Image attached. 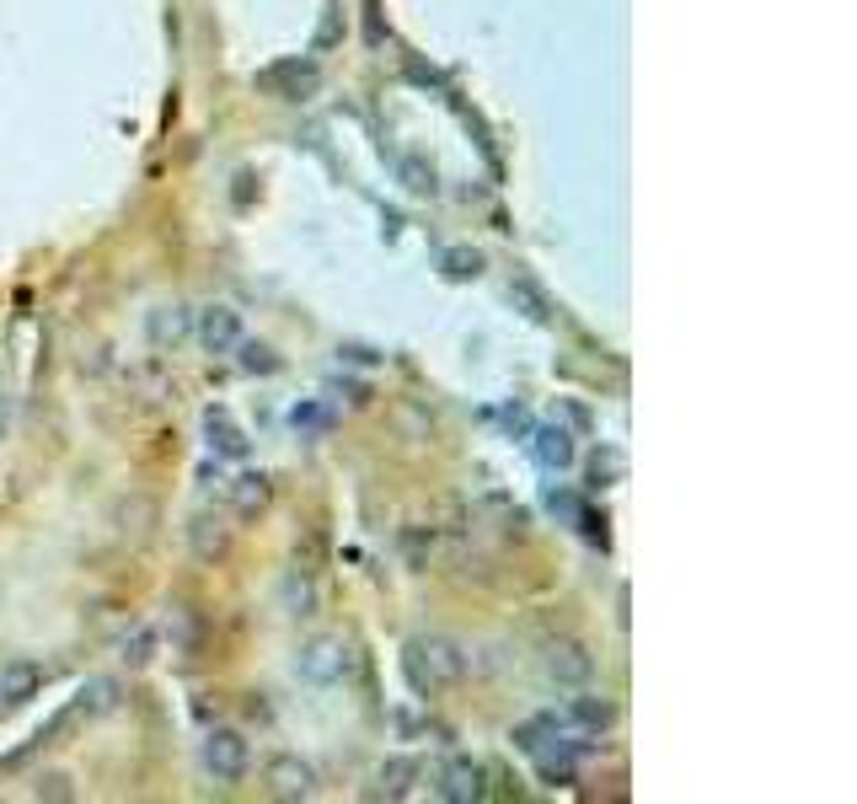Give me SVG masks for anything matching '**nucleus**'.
<instances>
[{
  "mask_svg": "<svg viewBox=\"0 0 857 804\" xmlns=\"http://www.w3.org/2000/svg\"><path fill=\"white\" fill-rule=\"evenodd\" d=\"M514 745H520L547 778H563L596 740H590L585 729H574L563 714H541V718H525V724L514 729Z\"/></svg>",
  "mask_w": 857,
  "mask_h": 804,
  "instance_id": "nucleus-1",
  "label": "nucleus"
},
{
  "mask_svg": "<svg viewBox=\"0 0 857 804\" xmlns=\"http://www.w3.org/2000/svg\"><path fill=\"white\" fill-rule=\"evenodd\" d=\"M408 671H413V681L419 687H439V681H450L456 671H461V654L450 649V643H413V654H408Z\"/></svg>",
  "mask_w": 857,
  "mask_h": 804,
  "instance_id": "nucleus-2",
  "label": "nucleus"
},
{
  "mask_svg": "<svg viewBox=\"0 0 857 804\" xmlns=\"http://www.w3.org/2000/svg\"><path fill=\"white\" fill-rule=\"evenodd\" d=\"M204 762H209V773H215V778H242V767H247V740H242V735H231V729H220V735H209Z\"/></svg>",
  "mask_w": 857,
  "mask_h": 804,
  "instance_id": "nucleus-3",
  "label": "nucleus"
},
{
  "mask_svg": "<svg viewBox=\"0 0 857 804\" xmlns=\"http://www.w3.org/2000/svg\"><path fill=\"white\" fill-rule=\"evenodd\" d=\"M488 767H477V762H450L445 773H439V794L445 800H488Z\"/></svg>",
  "mask_w": 857,
  "mask_h": 804,
  "instance_id": "nucleus-4",
  "label": "nucleus"
},
{
  "mask_svg": "<svg viewBox=\"0 0 857 804\" xmlns=\"http://www.w3.org/2000/svg\"><path fill=\"white\" fill-rule=\"evenodd\" d=\"M199 339H204V349H215V355L236 349V344H242V322H236V311L209 306V311L199 317Z\"/></svg>",
  "mask_w": 857,
  "mask_h": 804,
  "instance_id": "nucleus-5",
  "label": "nucleus"
},
{
  "mask_svg": "<svg viewBox=\"0 0 857 804\" xmlns=\"http://www.w3.org/2000/svg\"><path fill=\"white\" fill-rule=\"evenodd\" d=\"M300 665H306L311 681H333V676L348 671V649H343L338 638H322V643H311V649L300 654Z\"/></svg>",
  "mask_w": 857,
  "mask_h": 804,
  "instance_id": "nucleus-6",
  "label": "nucleus"
},
{
  "mask_svg": "<svg viewBox=\"0 0 857 804\" xmlns=\"http://www.w3.org/2000/svg\"><path fill=\"white\" fill-rule=\"evenodd\" d=\"M38 692V665L33 660H11L5 671H0V698L5 703H22V698H33Z\"/></svg>",
  "mask_w": 857,
  "mask_h": 804,
  "instance_id": "nucleus-7",
  "label": "nucleus"
},
{
  "mask_svg": "<svg viewBox=\"0 0 857 804\" xmlns=\"http://www.w3.org/2000/svg\"><path fill=\"white\" fill-rule=\"evenodd\" d=\"M547 665H552V676H563V681H585V676H590V660H585L574 643L552 649V660H547Z\"/></svg>",
  "mask_w": 857,
  "mask_h": 804,
  "instance_id": "nucleus-8",
  "label": "nucleus"
},
{
  "mask_svg": "<svg viewBox=\"0 0 857 804\" xmlns=\"http://www.w3.org/2000/svg\"><path fill=\"white\" fill-rule=\"evenodd\" d=\"M209 441H215V450H220V456H242V450H247L242 430H236L226 413H209Z\"/></svg>",
  "mask_w": 857,
  "mask_h": 804,
  "instance_id": "nucleus-9",
  "label": "nucleus"
},
{
  "mask_svg": "<svg viewBox=\"0 0 857 804\" xmlns=\"http://www.w3.org/2000/svg\"><path fill=\"white\" fill-rule=\"evenodd\" d=\"M536 456H541L547 467H568V461H574V446H568L563 430H541V435H536Z\"/></svg>",
  "mask_w": 857,
  "mask_h": 804,
  "instance_id": "nucleus-10",
  "label": "nucleus"
},
{
  "mask_svg": "<svg viewBox=\"0 0 857 804\" xmlns=\"http://www.w3.org/2000/svg\"><path fill=\"white\" fill-rule=\"evenodd\" d=\"M273 778H279V794H290V800H295V794H300V800L311 794V767L284 762V767H273Z\"/></svg>",
  "mask_w": 857,
  "mask_h": 804,
  "instance_id": "nucleus-11",
  "label": "nucleus"
},
{
  "mask_svg": "<svg viewBox=\"0 0 857 804\" xmlns=\"http://www.w3.org/2000/svg\"><path fill=\"white\" fill-rule=\"evenodd\" d=\"M263 499H268V483H263V477H242V483L231 488V505H236L242 515H247V510H257Z\"/></svg>",
  "mask_w": 857,
  "mask_h": 804,
  "instance_id": "nucleus-12",
  "label": "nucleus"
},
{
  "mask_svg": "<svg viewBox=\"0 0 857 804\" xmlns=\"http://www.w3.org/2000/svg\"><path fill=\"white\" fill-rule=\"evenodd\" d=\"M408 778H419V762H392V767L381 773V783H386V794H408V789H413Z\"/></svg>",
  "mask_w": 857,
  "mask_h": 804,
  "instance_id": "nucleus-13",
  "label": "nucleus"
}]
</instances>
